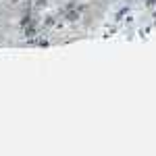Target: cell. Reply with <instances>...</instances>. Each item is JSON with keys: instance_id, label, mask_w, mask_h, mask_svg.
Instances as JSON below:
<instances>
[{"instance_id": "6da1fadb", "label": "cell", "mask_w": 156, "mask_h": 156, "mask_svg": "<svg viewBox=\"0 0 156 156\" xmlns=\"http://www.w3.org/2000/svg\"><path fill=\"white\" fill-rule=\"evenodd\" d=\"M77 19H79L77 11H67V21H77Z\"/></svg>"}, {"instance_id": "7a4b0ae2", "label": "cell", "mask_w": 156, "mask_h": 156, "mask_svg": "<svg viewBox=\"0 0 156 156\" xmlns=\"http://www.w3.org/2000/svg\"><path fill=\"white\" fill-rule=\"evenodd\" d=\"M44 27H54V17H46L44 19Z\"/></svg>"}, {"instance_id": "3957f363", "label": "cell", "mask_w": 156, "mask_h": 156, "mask_svg": "<svg viewBox=\"0 0 156 156\" xmlns=\"http://www.w3.org/2000/svg\"><path fill=\"white\" fill-rule=\"evenodd\" d=\"M34 2H36V6H46L48 0H34Z\"/></svg>"}, {"instance_id": "277c9868", "label": "cell", "mask_w": 156, "mask_h": 156, "mask_svg": "<svg viewBox=\"0 0 156 156\" xmlns=\"http://www.w3.org/2000/svg\"><path fill=\"white\" fill-rule=\"evenodd\" d=\"M9 2H12V4H17V2H21V0H9Z\"/></svg>"}]
</instances>
